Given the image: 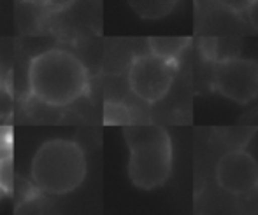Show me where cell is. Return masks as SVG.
Returning <instances> with one entry per match:
<instances>
[{
	"label": "cell",
	"instance_id": "cell-14",
	"mask_svg": "<svg viewBox=\"0 0 258 215\" xmlns=\"http://www.w3.org/2000/svg\"><path fill=\"white\" fill-rule=\"evenodd\" d=\"M246 14H248V20H249V23H251V27L258 32V0H255V2L251 4V7H249Z\"/></svg>",
	"mask_w": 258,
	"mask_h": 215
},
{
	"label": "cell",
	"instance_id": "cell-3",
	"mask_svg": "<svg viewBox=\"0 0 258 215\" xmlns=\"http://www.w3.org/2000/svg\"><path fill=\"white\" fill-rule=\"evenodd\" d=\"M88 163L81 145L69 138L46 140L32 158L34 185L49 196H63L85 182Z\"/></svg>",
	"mask_w": 258,
	"mask_h": 215
},
{
	"label": "cell",
	"instance_id": "cell-12",
	"mask_svg": "<svg viewBox=\"0 0 258 215\" xmlns=\"http://www.w3.org/2000/svg\"><path fill=\"white\" fill-rule=\"evenodd\" d=\"M201 51L204 54L206 60L216 63L220 58H218V41L216 39H202L201 41Z\"/></svg>",
	"mask_w": 258,
	"mask_h": 215
},
{
	"label": "cell",
	"instance_id": "cell-1",
	"mask_svg": "<svg viewBox=\"0 0 258 215\" xmlns=\"http://www.w3.org/2000/svg\"><path fill=\"white\" fill-rule=\"evenodd\" d=\"M90 75L85 63L65 49H48L28 65L30 94L49 107H67L88 93Z\"/></svg>",
	"mask_w": 258,
	"mask_h": 215
},
{
	"label": "cell",
	"instance_id": "cell-2",
	"mask_svg": "<svg viewBox=\"0 0 258 215\" xmlns=\"http://www.w3.org/2000/svg\"><path fill=\"white\" fill-rule=\"evenodd\" d=\"M128 145V177L143 191L162 187L172 172V140L163 126L132 121L123 126Z\"/></svg>",
	"mask_w": 258,
	"mask_h": 215
},
{
	"label": "cell",
	"instance_id": "cell-11",
	"mask_svg": "<svg viewBox=\"0 0 258 215\" xmlns=\"http://www.w3.org/2000/svg\"><path fill=\"white\" fill-rule=\"evenodd\" d=\"M255 0H216V4L220 7H223L225 11H230L234 14H242L248 13V9L251 7V4Z\"/></svg>",
	"mask_w": 258,
	"mask_h": 215
},
{
	"label": "cell",
	"instance_id": "cell-9",
	"mask_svg": "<svg viewBox=\"0 0 258 215\" xmlns=\"http://www.w3.org/2000/svg\"><path fill=\"white\" fill-rule=\"evenodd\" d=\"M134 118L128 107L119 101H105L104 105V123L109 126H125L132 123Z\"/></svg>",
	"mask_w": 258,
	"mask_h": 215
},
{
	"label": "cell",
	"instance_id": "cell-10",
	"mask_svg": "<svg viewBox=\"0 0 258 215\" xmlns=\"http://www.w3.org/2000/svg\"><path fill=\"white\" fill-rule=\"evenodd\" d=\"M13 185V158H7L0 161V189L2 191H11Z\"/></svg>",
	"mask_w": 258,
	"mask_h": 215
},
{
	"label": "cell",
	"instance_id": "cell-7",
	"mask_svg": "<svg viewBox=\"0 0 258 215\" xmlns=\"http://www.w3.org/2000/svg\"><path fill=\"white\" fill-rule=\"evenodd\" d=\"M179 0H128L132 11L143 20H160L174 11Z\"/></svg>",
	"mask_w": 258,
	"mask_h": 215
},
{
	"label": "cell",
	"instance_id": "cell-4",
	"mask_svg": "<svg viewBox=\"0 0 258 215\" xmlns=\"http://www.w3.org/2000/svg\"><path fill=\"white\" fill-rule=\"evenodd\" d=\"M177 74V61L167 60L155 53L134 58L128 68V87L139 100L156 103L170 91Z\"/></svg>",
	"mask_w": 258,
	"mask_h": 215
},
{
	"label": "cell",
	"instance_id": "cell-13",
	"mask_svg": "<svg viewBox=\"0 0 258 215\" xmlns=\"http://www.w3.org/2000/svg\"><path fill=\"white\" fill-rule=\"evenodd\" d=\"M42 2H44L46 6H48V9L53 11V13H61V11L69 9L76 0H42Z\"/></svg>",
	"mask_w": 258,
	"mask_h": 215
},
{
	"label": "cell",
	"instance_id": "cell-5",
	"mask_svg": "<svg viewBox=\"0 0 258 215\" xmlns=\"http://www.w3.org/2000/svg\"><path fill=\"white\" fill-rule=\"evenodd\" d=\"M213 89L235 103H249L258 96V61L223 58L214 63Z\"/></svg>",
	"mask_w": 258,
	"mask_h": 215
},
{
	"label": "cell",
	"instance_id": "cell-8",
	"mask_svg": "<svg viewBox=\"0 0 258 215\" xmlns=\"http://www.w3.org/2000/svg\"><path fill=\"white\" fill-rule=\"evenodd\" d=\"M150 51L167 60L177 61L184 49L190 44V39L186 37H151L150 41Z\"/></svg>",
	"mask_w": 258,
	"mask_h": 215
},
{
	"label": "cell",
	"instance_id": "cell-6",
	"mask_svg": "<svg viewBox=\"0 0 258 215\" xmlns=\"http://www.w3.org/2000/svg\"><path fill=\"white\" fill-rule=\"evenodd\" d=\"M216 180L230 194H248L258 187V163L242 149L228 151L216 165Z\"/></svg>",
	"mask_w": 258,
	"mask_h": 215
}]
</instances>
